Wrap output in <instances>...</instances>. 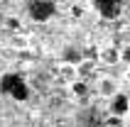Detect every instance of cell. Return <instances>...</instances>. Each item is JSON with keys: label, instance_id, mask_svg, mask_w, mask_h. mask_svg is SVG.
<instances>
[{"label": "cell", "instance_id": "cell-1", "mask_svg": "<svg viewBox=\"0 0 130 127\" xmlns=\"http://www.w3.org/2000/svg\"><path fill=\"white\" fill-rule=\"evenodd\" d=\"M0 127H37V122L22 103L0 95Z\"/></svg>", "mask_w": 130, "mask_h": 127}, {"label": "cell", "instance_id": "cell-9", "mask_svg": "<svg viewBox=\"0 0 130 127\" xmlns=\"http://www.w3.org/2000/svg\"><path fill=\"white\" fill-rule=\"evenodd\" d=\"M74 91L79 93V95H84V93H86V86L84 83H74Z\"/></svg>", "mask_w": 130, "mask_h": 127}, {"label": "cell", "instance_id": "cell-8", "mask_svg": "<svg viewBox=\"0 0 130 127\" xmlns=\"http://www.w3.org/2000/svg\"><path fill=\"white\" fill-rule=\"evenodd\" d=\"M103 59H106L108 64H118V61H120V56H118V51H116V49H108L106 54H103Z\"/></svg>", "mask_w": 130, "mask_h": 127}, {"label": "cell", "instance_id": "cell-2", "mask_svg": "<svg viewBox=\"0 0 130 127\" xmlns=\"http://www.w3.org/2000/svg\"><path fill=\"white\" fill-rule=\"evenodd\" d=\"M0 95H5L10 100H17V103H25L29 98V86L17 73H5L0 78Z\"/></svg>", "mask_w": 130, "mask_h": 127}, {"label": "cell", "instance_id": "cell-4", "mask_svg": "<svg viewBox=\"0 0 130 127\" xmlns=\"http://www.w3.org/2000/svg\"><path fill=\"white\" fill-rule=\"evenodd\" d=\"M93 7L98 10L101 17L106 20H116L123 12V0H93Z\"/></svg>", "mask_w": 130, "mask_h": 127}, {"label": "cell", "instance_id": "cell-5", "mask_svg": "<svg viewBox=\"0 0 130 127\" xmlns=\"http://www.w3.org/2000/svg\"><path fill=\"white\" fill-rule=\"evenodd\" d=\"M128 95L125 93H116V95H110V113L116 115V117H125V113H128Z\"/></svg>", "mask_w": 130, "mask_h": 127}, {"label": "cell", "instance_id": "cell-3", "mask_svg": "<svg viewBox=\"0 0 130 127\" xmlns=\"http://www.w3.org/2000/svg\"><path fill=\"white\" fill-rule=\"evenodd\" d=\"M27 10L35 22H47L57 12V3L54 0H27Z\"/></svg>", "mask_w": 130, "mask_h": 127}, {"label": "cell", "instance_id": "cell-7", "mask_svg": "<svg viewBox=\"0 0 130 127\" xmlns=\"http://www.w3.org/2000/svg\"><path fill=\"white\" fill-rule=\"evenodd\" d=\"M64 61H69V64H79L81 61V54L76 49H66L64 51Z\"/></svg>", "mask_w": 130, "mask_h": 127}, {"label": "cell", "instance_id": "cell-6", "mask_svg": "<svg viewBox=\"0 0 130 127\" xmlns=\"http://www.w3.org/2000/svg\"><path fill=\"white\" fill-rule=\"evenodd\" d=\"M101 93L106 95V98L116 95V93H118V86H116V81H113V78H103V81H101Z\"/></svg>", "mask_w": 130, "mask_h": 127}]
</instances>
